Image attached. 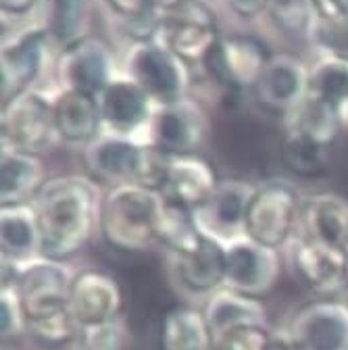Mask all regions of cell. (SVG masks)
<instances>
[{
    "label": "cell",
    "instance_id": "6da1fadb",
    "mask_svg": "<svg viewBox=\"0 0 348 350\" xmlns=\"http://www.w3.org/2000/svg\"><path fill=\"white\" fill-rule=\"evenodd\" d=\"M105 194L94 178L85 175H57L49 178L31 200L42 256L65 260L85 248L101 232V208Z\"/></svg>",
    "mask_w": 348,
    "mask_h": 350
},
{
    "label": "cell",
    "instance_id": "7a4b0ae2",
    "mask_svg": "<svg viewBox=\"0 0 348 350\" xmlns=\"http://www.w3.org/2000/svg\"><path fill=\"white\" fill-rule=\"evenodd\" d=\"M163 194L136 184L111 186L103 198L101 236L121 252H144L157 244Z\"/></svg>",
    "mask_w": 348,
    "mask_h": 350
},
{
    "label": "cell",
    "instance_id": "3957f363",
    "mask_svg": "<svg viewBox=\"0 0 348 350\" xmlns=\"http://www.w3.org/2000/svg\"><path fill=\"white\" fill-rule=\"evenodd\" d=\"M219 23L206 0H176L161 9L157 42L176 53L186 65H200L219 42Z\"/></svg>",
    "mask_w": 348,
    "mask_h": 350
},
{
    "label": "cell",
    "instance_id": "277c9868",
    "mask_svg": "<svg viewBox=\"0 0 348 350\" xmlns=\"http://www.w3.org/2000/svg\"><path fill=\"white\" fill-rule=\"evenodd\" d=\"M125 75L132 77L157 107L186 98L188 65L157 40L134 42L125 55Z\"/></svg>",
    "mask_w": 348,
    "mask_h": 350
},
{
    "label": "cell",
    "instance_id": "5b68a950",
    "mask_svg": "<svg viewBox=\"0 0 348 350\" xmlns=\"http://www.w3.org/2000/svg\"><path fill=\"white\" fill-rule=\"evenodd\" d=\"M302 200L286 182H265L254 188L246 211L244 236L269 248L286 246L300 224Z\"/></svg>",
    "mask_w": 348,
    "mask_h": 350
},
{
    "label": "cell",
    "instance_id": "8992f818",
    "mask_svg": "<svg viewBox=\"0 0 348 350\" xmlns=\"http://www.w3.org/2000/svg\"><path fill=\"white\" fill-rule=\"evenodd\" d=\"M3 150H19L42 157L59 142L55 105L36 90L3 105Z\"/></svg>",
    "mask_w": 348,
    "mask_h": 350
},
{
    "label": "cell",
    "instance_id": "52a82bcc",
    "mask_svg": "<svg viewBox=\"0 0 348 350\" xmlns=\"http://www.w3.org/2000/svg\"><path fill=\"white\" fill-rule=\"evenodd\" d=\"M271 55L265 44L252 36H222L211 49L200 67L219 88L228 92L254 90L258 77L263 75Z\"/></svg>",
    "mask_w": 348,
    "mask_h": 350
},
{
    "label": "cell",
    "instance_id": "ba28073f",
    "mask_svg": "<svg viewBox=\"0 0 348 350\" xmlns=\"http://www.w3.org/2000/svg\"><path fill=\"white\" fill-rule=\"evenodd\" d=\"M286 342L294 350H348V300L323 296L302 304Z\"/></svg>",
    "mask_w": 348,
    "mask_h": 350
},
{
    "label": "cell",
    "instance_id": "9c48e42d",
    "mask_svg": "<svg viewBox=\"0 0 348 350\" xmlns=\"http://www.w3.org/2000/svg\"><path fill=\"white\" fill-rule=\"evenodd\" d=\"M53 40L46 29L38 25L5 40L0 55V81H3V105L34 90L49 63Z\"/></svg>",
    "mask_w": 348,
    "mask_h": 350
},
{
    "label": "cell",
    "instance_id": "30bf717a",
    "mask_svg": "<svg viewBox=\"0 0 348 350\" xmlns=\"http://www.w3.org/2000/svg\"><path fill=\"white\" fill-rule=\"evenodd\" d=\"M282 260L276 248L242 236L226 244V288L252 298H263L278 286Z\"/></svg>",
    "mask_w": 348,
    "mask_h": 350
},
{
    "label": "cell",
    "instance_id": "8fae6325",
    "mask_svg": "<svg viewBox=\"0 0 348 350\" xmlns=\"http://www.w3.org/2000/svg\"><path fill=\"white\" fill-rule=\"evenodd\" d=\"M57 75L63 90L98 96L117 77L113 51L101 38L85 36L61 51Z\"/></svg>",
    "mask_w": 348,
    "mask_h": 350
},
{
    "label": "cell",
    "instance_id": "7c38bea8",
    "mask_svg": "<svg viewBox=\"0 0 348 350\" xmlns=\"http://www.w3.org/2000/svg\"><path fill=\"white\" fill-rule=\"evenodd\" d=\"M150 144L171 157L198 154L206 138V117L202 107L192 98L157 107L150 123Z\"/></svg>",
    "mask_w": 348,
    "mask_h": 350
},
{
    "label": "cell",
    "instance_id": "4fadbf2b",
    "mask_svg": "<svg viewBox=\"0 0 348 350\" xmlns=\"http://www.w3.org/2000/svg\"><path fill=\"white\" fill-rule=\"evenodd\" d=\"M290 267L304 288L317 294L332 296L348 288V256L307 236L290 242Z\"/></svg>",
    "mask_w": 348,
    "mask_h": 350
},
{
    "label": "cell",
    "instance_id": "5bb4252c",
    "mask_svg": "<svg viewBox=\"0 0 348 350\" xmlns=\"http://www.w3.org/2000/svg\"><path fill=\"white\" fill-rule=\"evenodd\" d=\"M71 280L73 275L61 260L42 256L21 265L15 288L27 321L67 306Z\"/></svg>",
    "mask_w": 348,
    "mask_h": 350
},
{
    "label": "cell",
    "instance_id": "9a60e30c",
    "mask_svg": "<svg viewBox=\"0 0 348 350\" xmlns=\"http://www.w3.org/2000/svg\"><path fill=\"white\" fill-rule=\"evenodd\" d=\"M123 288L113 275L98 269H85L73 275L67 306L81 327L123 315Z\"/></svg>",
    "mask_w": 348,
    "mask_h": 350
},
{
    "label": "cell",
    "instance_id": "2e32d148",
    "mask_svg": "<svg viewBox=\"0 0 348 350\" xmlns=\"http://www.w3.org/2000/svg\"><path fill=\"white\" fill-rule=\"evenodd\" d=\"M103 125L109 134L132 138L134 131L148 127L157 105L142 88L127 75H117L98 94Z\"/></svg>",
    "mask_w": 348,
    "mask_h": 350
},
{
    "label": "cell",
    "instance_id": "e0dca14e",
    "mask_svg": "<svg viewBox=\"0 0 348 350\" xmlns=\"http://www.w3.org/2000/svg\"><path fill=\"white\" fill-rule=\"evenodd\" d=\"M254 188L244 180H222L209 202L196 213L202 232L226 244L242 238Z\"/></svg>",
    "mask_w": 348,
    "mask_h": 350
},
{
    "label": "cell",
    "instance_id": "ac0fdd59",
    "mask_svg": "<svg viewBox=\"0 0 348 350\" xmlns=\"http://www.w3.org/2000/svg\"><path fill=\"white\" fill-rule=\"evenodd\" d=\"M252 92L267 111L288 117L309 94V69L292 55H273Z\"/></svg>",
    "mask_w": 348,
    "mask_h": 350
},
{
    "label": "cell",
    "instance_id": "d6986e66",
    "mask_svg": "<svg viewBox=\"0 0 348 350\" xmlns=\"http://www.w3.org/2000/svg\"><path fill=\"white\" fill-rule=\"evenodd\" d=\"M219 182L222 180L217 178L215 167L200 154L173 157L161 194L173 204L198 213L209 202Z\"/></svg>",
    "mask_w": 348,
    "mask_h": 350
},
{
    "label": "cell",
    "instance_id": "ffe728a7",
    "mask_svg": "<svg viewBox=\"0 0 348 350\" xmlns=\"http://www.w3.org/2000/svg\"><path fill=\"white\" fill-rule=\"evenodd\" d=\"M302 236L323 242L348 256V198L334 192H321L302 200Z\"/></svg>",
    "mask_w": 348,
    "mask_h": 350
},
{
    "label": "cell",
    "instance_id": "44dd1931",
    "mask_svg": "<svg viewBox=\"0 0 348 350\" xmlns=\"http://www.w3.org/2000/svg\"><path fill=\"white\" fill-rule=\"evenodd\" d=\"M142 144L134 138H125L117 134H101L83 150V161L90 173L101 182L111 186L132 184Z\"/></svg>",
    "mask_w": 348,
    "mask_h": 350
},
{
    "label": "cell",
    "instance_id": "7402d4cb",
    "mask_svg": "<svg viewBox=\"0 0 348 350\" xmlns=\"http://www.w3.org/2000/svg\"><path fill=\"white\" fill-rule=\"evenodd\" d=\"M173 271L186 292L213 294L226 284V244L206 234L196 250L173 256Z\"/></svg>",
    "mask_w": 348,
    "mask_h": 350
},
{
    "label": "cell",
    "instance_id": "603a6c76",
    "mask_svg": "<svg viewBox=\"0 0 348 350\" xmlns=\"http://www.w3.org/2000/svg\"><path fill=\"white\" fill-rule=\"evenodd\" d=\"M213 342L244 325H267V309L260 298L246 296L232 288H219L206 296L202 306Z\"/></svg>",
    "mask_w": 348,
    "mask_h": 350
},
{
    "label": "cell",
    "instance_id": "cb8c5ba5",
    "mask_svg": "<svg viewBox=\"0 0 348 350\" xmlns=\"http://www.w3.org/2000/svg\"><path fill=\"white\" fill-rule=\"evenodd\" d=\"M53 105L61 142L88 146L101 136V129L105 125L98 96L75 90H61Z\"/></svg>",
    "mask_w": 348,
    "mask_h": 350
},
{
    "label": "cell",
    "instance_id": "d4e9b609",
    "mask_svg": "<svg viewBox=\"0 0 348 350\" xmlns=\"http://www.w3.org/2000/svg\"><path fill=\"white\" fill-rule=\"evenodd\" d=\"M46 180V167L42 157L19 150H3L0 154V202L3 206L31 204Z\"/></svg>",
    "mask_w": 348,
    "mask_h": 350
},
{
    "label": "cell",
    "instance_id": "484cf974",
    "mask_svg": "<svg viewBox=\"0 0 348 350\" xmlns=\"http://www.w3.org/2000/svg\"><path fill=\"white\" fill-rule=\"evenodd\" d=\"M213 344L204 313L196 306H171L159 323V350H213Z\"/></svg>",
    "mask_w": 348,
    "mask_h": 350
},
{
    "label": "cell",
    "instance_id": "4316f807",
    "mask_svg": "<svg viewBox=\"0 0 348 350\" xmlns=\"http://www.w3.org/2000/svg\"><path fill=\"white\" fill-rule=\"evenodd\" d=\"M0 248L3 260L25 265L38 254L42 256L40 228L31 204L0 208Z\"/></svg>",
    "mask_w": 348,
    "mask_h": 350
},
{
    "label": "cell",
    "instance_id": "83f0119b",
    "mask_svg": "<svg viewBox=\"0 0 348 350\" xmlns=\"http://www.w3.org/2000/svg\"><path fill=\"white\" fill-rule=\"evenodd\" d=\"M42 27L63 51L90 36L94 0H42Z\"/></svg>",
    "mask_w": 348,
    "mask_h": 350
},
{
    "label": "cell",
    "instance_id": "f1b7e54d",
    "mask_svg": "<svg viewBox=\"0 0 348 350\" xmlns=\"http://www.w3.org/2000/svg\"><path fill=\"white\" fill-rule=\"evenodd\" d=\"M309 38L325 57L348 63V0H311Z\"/></svg>",
    "mask_w": 348,
    "mask_h": 350
},
{
    "label": "cell",
    "instance_id": "f546056e",
    "mask_svg": "<svg viewBox=\"0 0 348 350\" xmlns=\"http://www.w3.org/2000/svg\"><path fill=\"white\" fill-rule=\"evenodd\" d=\"M342 123L344 111L311 94H307V98L288 115V131H296L323 146H332L336 142Z\"/></svg>",
    "mask_w": 348,
    "mask_h": 350
},
{
    "label": "cell",
    "instance_id": "4dcf8cb0",
    "mask_svg": "<svg viewBox=\"0 0 348 350\" xmlns=\"http://www.w3.org/2000/svg\"><path fill=\"white\" fill-rule=\"evenodd\" d=\"M204 232L198 226L196 213L163 200V208L157 224V244L169 250L173 256H182L196 250L202 240Z\"/></svg>",
    "mask_w": 348,
    "mask_h": 350
},
{
    "label": "cell",
    "instance_id": "1f68e13d",
    "mask_svg": "<svg viewBox=\"0 0 348 350\" xmlns=\"http://www.w3.org/2000/svg\"><path fill=\"white\" fill-rule=\"evenodd\" d=\"M330 148L296 131H288L280 148V161L296 178H317L330 167Z\"/></svg>",
    "mask_w": 348,
    "mask_h": 350
},
{
    "label": "cell",
    "instance_id": "d6a6232c",
    "mask_svg": "<svg viewBox=\"0 0 348 350\" xmlns=\"http://www.w3.org/2000/svg\"><path fill=\"white\" fill-rule=\"evenodd\" d=\"M309 94L340 111L348 109V63L325 57L309 69Z\"/></svg>",
    "mask_w": 348,
    "mask_h": 350
},
{
    "label": "cell",
    "instance_id": "836d02e7",
    "mask_svg": "<svg viewBox=\"0 0 348 350\" xmlns=\"http://www.w3.org/2000/svg\"><path fill=\"white\" fill-rule=\"evenodd\" d=\"M27 334L40 342L42 346L61 350L71 344H79L81 325L71 315L69 306H63L59 311H53L49 315H42L27 321Z\"/></svg>",
    "mask_w": 348,
    "mask_h": 350
},
{
    "label": "cell",
    "instance_id": "e575fe53",
    "mask_svg": "<svg viewBox=\"0 0 348 350\" xmlns=\"http://www.w3.org/2000/svg\"><path fill=\"white\" fill-rule=\"evenodd\" d=\"M111 11L123 21L134 42L155 40L161 21V9L152 0H107Z\"/></svg>",
    "mask_w": 348,
    "mask_h": 350
},
{
    "label": "cell",
    "instance_id": "d590c367",
    "mask_svg": "<svg viewBox=\"0 0 348 350\" xmlns=\"http://www.w3.org/2000/svg\"><path fill=\"white\" fill-rule=\"evenodd\" d=\"M129 344H132V334H129V325L123 315L81 327V350H127Z\"/></svg>",
    "mask_w": 348,
    "mask_h": 350
},
{
    "label": "cell",
    "instance_id": "8d00e7d4",
    "mask_svg": "<svg viewBox=\"0 0 348 350\" xmlns=\"http://www.w3.org/2000/svg\"><path fill=\"white\" fill-rule=\"evenodd\" d=\"M171 161H173V157L167 154L165 150H161L159 146H155L150 142L142 144L138 167H136V175H134L132 184L161 192L165 182H167V175H169V169H171Z\"/></svg>",
    "mask_w": 348,
    "mask_h": 350
},
{
    "label": "cell",
    "instance_id": "74e56055",
    "mask_svg": "<svg viewBox=\"0 0 348 350\" xmlns=\"http://www.w3.org/2000/svg\"><path fill=\"white\" fill-rule=\"evenodd\" d=\"M265 15L280 31L309 33L313 9H311V0H269Z\"/></svg>",
    "mask_w": 348,
    "mask_h": 350
},
{
    "label": "cell",
    "instance_id": "f35d334b",
    "mask_svg": "<svg viewBox=\"0 0 348 350\" xmlns=\"http://www.w3.org/2000/svg\"><path fill=\"white\" fill-rule=\"evenodd\" d=\"M273 342L267 325H244L217 338L213 350H269Z\"/></svg>",
    "mask_w": 348,
    "mask_h": 350
},
{
    "label": "cell",
    "instance_id": "ab89813d",
    "mask_svg": "<svg viewBox=\"0 0 348 350\" xmlns=\"http://www.w3.org/2000/svg\"><path fill=\"white\" fill-rule=\"evenodd\" d=\"M0 313H3V338L17 340L27 334V315L15 284H3L0 290Z\"/></svg>",
    "mask_w": 348,
    "mask_h": 350
},
{
    "label": "cell",
    "instance_id": "60d3db41",
    "mask_svg": "<svg viewBox=\"0 0 348 350\" xmlns=\"http://www.w3.org/2000/svg\"><path fill=\"white\" fill-rule=\"evenodd\" d=\"M224 3L234 15H238L242 19H254L258 15L267 13L269 0H224Z\"/></svg>",
    "mask_w": 348,
    "mask_h": 350
},
{
    "label": "cell",
    "instance_id": "b9f144b4",
    "mask_svg": "<svg viewBox=\"0 0 348 350\" xmlns=\"http://www.w3.org/2000/svg\"><path fill=\"white\" fill-rule=\"evenodd\" d=\"M38 3L42 0H0V9L5 17H25L36 9Z\"/></svg>",
    "mask_w": 348,
    "mask_h": 350
},
{
    "label": "cell",
    "instance_id": "7bdbcfd3",
    "mask_svg": "<svg viewBox=\"0 0 348 350\" xmlns=\"http://www.w3.org/2000/svg\"><path fill=\"white\" fill-rule=\"evenodd\" d=\"M269 350H294V348H292L288 342H278V340H276V342L271 344V348H269Z\"/></svg>",
    "mask_w": 348,
    "mask_h": 350
},
{
    "label": "cell",
    "instance_id": "ee69618b",
    "mask_svg": "<svg viewBox=\"0 0 348 350\" xmlns=\"http://www.w3.org/2000/svg\"><path fill=\"white\" fill-rule=\"evenodd\" d=\"M346 294H348V288H346Z\"/></svg>",
    "mask_w": 348,
    "mask_h": 350
}]
</instances>
